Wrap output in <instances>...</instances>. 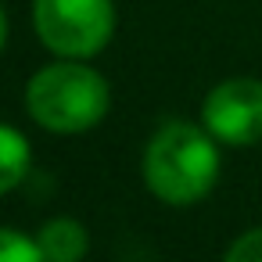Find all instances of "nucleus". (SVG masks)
Listing matches in <instances>:
<instances>
[{
    "label": "nucleus",
    "mask_w": 262,
    "mask_h": 262,
    "mask_svg": "<svg viewBox=\"0 0 262 262\" xmlns=\"http://www.w3.org/2000/svg\"><path fill=\"white\" fill-rule=\"evenodd\" d=\"M219 140L194 122H165L144 151V180L165 205H194L219 180Z\"/></svg>",
    "instance_id": "f257e3e1"
},
{
    "label": "nucleus",
    "mask_w": 262,
    "mask_h": 262,
    "mask_svg": "<svg viewBox=\"0 0 262 262\" xmlns=\"http://www.w3.org/2000/svg\"><path fill=\"white\" fill-rule=\"evenodd\" d=\"M112 104V90L101 72L79 65V58H61L40 69L26 86L29 115L51 133H86Z\"/></svg>",
    "instance_id": "f03ea898"
},
{
    "label": "nucleus",
    "mask_w": 262,
    "mask_h": 262,
    "mask_svg": "<svg viewBox=\"0 0 262 262\" xmlns=\"http://www.w3.org/2000/svg\"><path fill=\"white\" fill-rule=\"evenodd\" d=\"M33 26L58 58H94L115 33L112 0H33Z\"/></svg>",
    "instance_id": "7ed1b4c3"
},
{
    "label": "nucleus",
    "mask_w": 262,
    "mask_h": 262,
    "mask_svg": "<svg viewBox=\"0 0 262 262\" xmlns=\"http://www.w3.org/2000/svg\"><path fill=\"white\" fill-rule=\"evenodd\" d=\"M201 126L230 147H248L262 140V83L258 79H226L208 90L201 104Z\"/></svg>",
    "instance_id": "20e7f679"
},
{
    "label": "nucleus",
    "mask_w": 262,
    "mask_h": 262,
    "mask_svg": "<svg viewBox=\"0 0 262 262\" xmlns=\"http://www.w3.org/2000/svg\"><path fill=\"white\" fill-rule=\"evenodd\" d=\"M36 244L47 255V262H79L86 255V248H90L83 223L65 219V215L61 219H47L40 226V233H36Z\"/></svg>",
    "instance_id": "39448f33"
},
{
    "label": "nucleus",
    "mask_w": 262,
    "mask_h": 262,
    "mask_svg": "<svg viewBox=\"0 0 262 262\" xmlns=\"http://www.w3.org/2000/svg\"><path fill=\"white\" fill-rule=\"evenodd\" d=\"M29 172V140L15 129L0 122V194L15 190Z\"/></svg>",
    "instance_id": "423d86ee"
},
{
    "label": "nucleus",
    "mask_w": 262,
    "mask_h": 262,
    "mask_svg": "<svg viewBox=\"0 0 262 262\" xmlns=\"http://www.w3.org/2000/svg\"><path fill=\"white\" fill-rule=\"evenodd\" d=\"M0 262H47V255L40 251L36 237L0 226Z\"/></svg>",
    "instance_id": "0eeeda50"
},
{
    "label": "nucleus",
    "mask_w": 262,
    "mask_h": 262,
    "mask_svg": "<svg viewBox=\"0 0 262 262\" xmlns=\"http://www.w3.org/2000/svg\"><path fill=\"white\" fill-rule=\"evenodd\" d=\"M223 262H262V226L241 233V237L226 248Z\"/></svg>",
    "instance_id": "6e6552de"
},
{
    "label": "nucleus",
    "mask_w": 262,
    "mask_h": 262,
    "mask_svg": "<svg viewBox=\"0 0 262 262\" xmlns=\"http://www.w3.org/2000/svg\"><path fill=\"white\" fill-rule=\"evenodd\" d=\"M4 40H8V15L0 8V51H4Z\"/></svg>",
    "instance_id": "1a4fd4ad"
}]
</instances>
